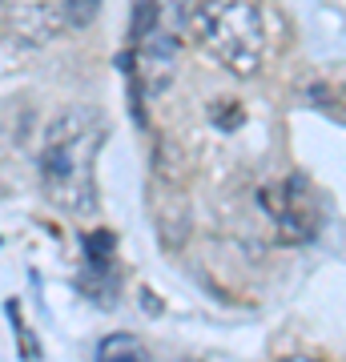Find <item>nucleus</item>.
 <instances>
[{
  "label": "nucleus",
  "instance_id": "7ed1b4c3",
  "mask_svg": "<svg viewBox=\"0 0 346 362\" xmlns=\"http://www.w3.org/2000/svg\"><path fill=\"white\" fill-rule=\"evenodd\" d=\"M193 0H133V49L142 52L149 65H173L181 49V37L190 28Z\"/></svg>",
  "mask_w": 346,
  "mask_h": 362
},
{
  "label": "nucleus",
  "instance_id": "1a4fd4ad",
  "mask_svg": "<svg viewBox=\"0 0 346 362\" xmlns=\"http://www.w3.org/2000/svg\"><path fill=\"white\" fill-rule=\"evenodd\" d=\"M286 362H322V358H310V354H294V358H286Z\"/></svg>",
  "mask_w": 346,
  "mask_h": 362
},
{
  "label": "nucleus",
  "instance_id": "f03ea898",
  "mask_svg": "<svg viewBox=\"0 0 346 362\" xmlns=\"http://www.w3.org/2000/svg\"><path fill=\"white\" fill-rule=\"evenodd\" d=\"M190 28L197 33L205 52L233 77H254L266 65V0H202V8H193L190 16Z\"/></svg>",
  "mask_w": 346,
  "mask_h": 362
},
{
  "label": "nucleus",
  "instance_id": "39448f33",
  "mask_svg": "<svg viewBox=\"0 0 346 362\" xmlns=\"http://www.w3.org/2000/svg\"><path fill=\"white\" fill-rule=\"evenodd\" d=\"M4 21L21 40L40 45L64 28V0H0Z\"/></svg>",
  "mask_w": 346,
  "mask_h": 362
},
{
  "label": "nucleus",
  "instance_id": "6e6552de",
  "mask_svg": "<svg viewBox=\"0 0 346 362\" xmlns=\"http://www.w3.org/2000/svg\"><path fill=\"white\" fill-rule=\"evenodd\" d=\"M8 318H13V326H16V338H21V350H25V358H28V362H37V358H40V350L33 346V334H28V326H25V318H21V306H16V302H8Z\"/></svg>",
  "mask_w": 346,
  "mask_h": 362
},
{
  "label": "nucleus",
  "instance_id": "0eeeda50",
  "mask_svg": "<svg viewBox=\"0 0 346 362\" xmlns=\"http://www.w3.org/2000/svg\"><path fill=\"white\" fill-rule=\"evenodd\" d=\"M97 13H101V0H64V25H73V28L93 25Z\"/></svg>",
  "mask_w": 346,
  "mask_h": 362
},
{
  "label": "nucleus",
  "instance_id": "423d86ee",
  "mask_svg": "<svg viewBox=\"0 0 346 362\" xmlns=\"http://www.w3.org/2000/svg\"><path fill=\"white\" fill-rule=\"evenodd\" d=\"M97 362H154V358L133 334H109L97 346Z\"/></svg>",
  "mask_w": 346,
  "mask_h": 362
},
{
  "label": "nucleus",
  "instance_id": "20e7f679",
  "mask_svg": "<svg viewBox=\"0 0 346 362\" xmlns=\"http://www.w3.org/2000/svg\"><path fill=\"white\" fill-rule=\"evenodd\" d=\"M274 221H278V238L282 242H310L322 230V197L306 177H290L274 194L270 206Z\"/></svg>",
  "mask_w": 346,
  "mask_h": 362
},
{
  "label": "nucleus",
  "instance_id": "f257e3e1",
  "mask_svg": "<svg viewBox=\"0 0 346 362\" xmlns=\"http://www.w3.org/2000/svg\"><path fill=\"white\" fill-rule=\"evenodd\" d=\"M105 133L109 129L93 105H73L52 121L40 141V185L52 206L73 218L97 214V157Z\"/></svg>",
  "mask_w": 346,
  "mask_h": 362
}]
</instances>
